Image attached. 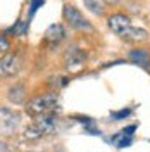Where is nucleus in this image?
Here are the masks:
<instances>
[{"label": "nucleus", "instance_id": "f257e3e1", "mask_svg": "<svg viewBox=\"0 0 150 152\" xmlns=\"http://www.w3.org/2000/svg\"><path fill=\"white\" fill-rule=\"evenodd\" d=\"M107 24L109 28L112 29L116 35H119L122 40L126 42H133V43H138V42H145L149 38V33L145 29H140V28H135L131 24V19L128 18L126 14H112L109 16L107 19Z\"/></svg>", "mask_w": 150, "mask_h": 152}, {"label": "nucleus", "instance_id": "f03ea898", "mask_svg": "<svg viewBox=\"0 0 150 152\" xmlns=\"http://www.w3.org/2000/svg\"><path fill=\"white\" fill-rule=\"evenodd\" d=\"M59 99H57L55 94H43V95H36L33 97L31 100L26 102V113L33 118H38V116H47V114H52L59 107Z\"/></svg>", "mask_w": 150, "mask_h": 152}, {"label": "nucleus", "instance_id": "7ed1b4c3", "mask_svg": "<svg viewBox=\"0 0 150 152\" xmlns=\"http://www.w3.org/2000/svg\"><path fill=\"white\" fill-rule=\"evenodd\" d=\"M55 128H57V116H54V114L38 116V118H35V121L26 128L24 137H26V138H31V140L42 138V137H45V135L54 133Z\"/></svg>", "mask_w": 150, "mask_h": 152}, {"label": "nucleus", "instance_id": "20e7f679", "mask_svg": "<svg viewBox=\"0 0 150 152\" xmlns=\"http://www.w3.org/2000/svg\"><path fill=\"white\" fill-rule=\"evenodd\" d=\"M62 16H64L66 23L71 26V28L78 29V31H86V33H88V31H93L92 23L84 18L81 10H78L74 5H71V4H66V5H64Z\"/></svg>", "mask_w": 150, "mask_h": 152}, {"label": "nucleus", "instance_id": "39448f33", "mask_svg": "<svg viewBox=\"0 0 150 152\" xmlns=\"http://www.w3.org/2000/svg\"><path fill=\"white\" fill-rule=\"evenodd\" d=\"M21 123V116L10 109L0 107V135L9 137L19 128Z\"/></svg>", "mask_w": 150, "mask_h": 152}, {"label": "nucleus", "instance_id": "423d86ee", "mask_svg": "<svg viewBox=\"0 0 150 152\" xmlns=\"http://www.w3.org/2000/svg\"><path fill=\"white\" fill-rule=\"evenodd\" d=\"M86 56L83 54V50H79L78 47H71L64 54V66L67 71H78L84 66Z\"/></svg>", "mask_w": 150, "mask_h": 152}, {"label": "nucleus", "instance_id": "0eeeda50", "mask_svg": "<svg viewBox=\"0 0 150 152\" xmlns=\"http://www.w3.org/2000/svg\"><path fill=\"white\" fill-rule=\"evenodd\" d=\"M19 56L17 54H5L0 59V78H10L19 71Z\"/></svg>", "mask_w": 150, "mask_h": 152}, {"label": "nucleus", "instance_id": "6e6552de", "mask_svg": "<svg viewBox=\"0 0 150 152\" xmlns=\"http://www.w3.org/2000/svg\"><path fill=\"white\" fill-rule=\"evenodd\" d=\"M64 38H66V29H64L62 24L57 23V24H50L47 28L43 40H45L47 43H50V45H57V43H60Z\"/></svg>", "mask_w": 150, "mask_h": 152}, {"label": "nucleus", "instance_id": "1a4fd4ad", "mask_svg": "<svg viewBox=\"0 0 150 152\" xmlns=\"http://www.w3.org/2000/svg\"><path fill=\"white\" fill-rule=\"evenodd\" d=\"M130 59H131L135 64H140L143 67H149L150 66V54L143 48H135L130 52Z\"/></svg>", "mask_w": 150, "mask_h": 152}, {"label": "nucleus", "instance_id": "9d476101", "mask_svg": "<svg viewBox=\"0 0 150 152\" xmlns=\"http://www.w3.org/2000/svg\"><path fill=\"white\" fill-rule=\"evenodd\" d=\"M28 26H29V21H17L16 26L9 28L7 33H9V35H14V37H23V35H26Z\"/></svg>", "mask_w": 150, "mask_h": 152}, {"label": "nucleus", "instance_id": "9b49d317", "mask_svg": "<svg viewBox=\"0 0 150 152\" xmlns=\"http://www.w3.org/2000/svg\"><path fill=\"white\" fill-rule=\"evenodd\" d=\"M84 5L88 7V10H92L93 14H97V16H102L103 14V4L100 2V0H83Z\"/></svg>", "mask_w": 150, "mask_h": 152}, {"label": "nucleus", "instance_id": "f8f14e48", "mask_svg": "<svg viewBox=\"0 0 150 152\" xmlns=\"http://www.w3.org/2000/svg\"><path fill=\"white\" fill-rule=\"evenodd\" d=\"M131 109L128 107V109H121V111H116V113H112L111 116H112V119H126V118H130L131 116Z\"/></svg>", "mask_w": 150, "mask_h": 152}, {"label": "nucleus", "instance_id": "ddd939ff", "mask_svg": "<svg viewBox=\"0 0 150 152\" xmlns=\"http://www.w3.org/2000/svg\"><path fill=\"white\" fill-rule=\"evenodd\" d=\"M43 4H45V0H31V4H29V16L33 18V16H35V12H36Z\"/></svg>", "mask_w": 150, "mask_h": 152}, {"label": "nucleus", "instance_id": "4468645a", "mask_svg": "<svg viewBox=\"0 0 150 152\" xmlns=\"http://www.w3.org/2000/svg\"><path fill=\"white\" fill-rule=\"evenodd\" d=\"M10 48V43H9V40L4 37V35H0V52H7Z\"/></svg>", "mask_w": 150, "mask_h": 152}, {"label": "nucleus", "instance_id": "2eb2a0df", "mask_svg": "<svg viewBox=\"0 0 150 152\" xmlns=\"http://www.w3.org/2000/svg\"><path fill=\"white\" fill-rule=\"evenodd\" d=\"M135 130H136V124H131V126L122 128L119 133H121V135H124V137H133V135H135Z\"/></svg>", "mask_w": 150, "mask_h": 152}, {"label": "nucleus", "instance_id": "dca6fc26", "mask_svg": "<svg viewBox=\"0 0 150 152\" xmlns=\"http://www.w3.org/2000/svg\"><path fill=\"white\" fill-rule=\"evenodd\" d=\"M102 4H111V5H114V4H117L119 0H100Z\"/></svg>", "mask_w": 150, "mask_h": 152}, {"label": "nucleus", "instance_id": "f3484780", "mask_svg": "<svg viewBox=\"0 0 150 152\" xmlns=\"http://www.w3.org/2000/svg\"><path fill=\"white\" fill-rule=\"evenodd\" d=\"M31 152H33V151H31Z\"/></svg>", "mask_w": 150, "mask_h": 152}]
</instances>
